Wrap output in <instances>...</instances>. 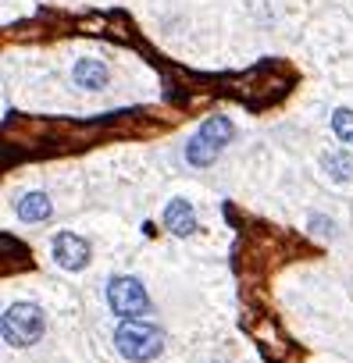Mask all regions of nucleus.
Masks as SVG:
<instances>
[{
    "mask_svg": "<svg viewBox=\"0 0 353 363\" xmlns=\"http://www.w3.org/2000/svg\"><path fill=\"white\" fill-rule=\"evenodd\" d=\"M310 225H314V231H321V235H332V221H325L321 214H314V218H310Z\"/></svg>",
    "mask_w": 353,
    "mask_h": 363,
    "instance_id": "12",
    "label": "nucleus"
},
{
    "mask_svg": "<svg viewBox=\"0 0 353 363\" xmlns=\"http://www.w3.org/2000/svg\"><path fill=\"white\" fill-rule=\"evenodd\" d=\"M18 218L22 221H47L50 218V200L43 192H29V196L18 200Z\"/></svg>",
    "mask_w": 353,
    "mask_h": 363,
    "instance_id": "7",
    "label": "nucleus"
},
{
    "mask_svg": "<svg viewBox=\"0 0 353 363\" xmlns=\"http://www.w3.org/2000/svg\"><path fill=\"white\" fill-rule=\"evenodd\" d=\"M218 157V146L211 139H203V136H193L190 143H185V160H190L193 167H207V164H214Z\"/></svg>",
    "mask_w": 353,
    "mask_h": 363,
    "instance_id": "8",
    "label": "nucleus"
},
{
    "mask_svg": "<svg viewBox=\"0 0 353 363\" xmlns=\"http://www.w3.org/2000/svg\"><path fill=\"white\" fill-rule=\"evenodd\" d=\"M72 79L82 85V90H103V85H108V68L93 57H82L72 68Z\"/></svg>",
    "mask_w": 353,
    "mask_h": 363,
    "instance_id": "5",
    "label": "nucleus"
},
{
    "mask_svg": "<svg viewBox=\"0 0 353 363\" xmlns=\"http://www.w3.org/2000/svg\"><path fill=\"white\" fill-rule=\"evenodd\" d=\"M321 164H325V171H328L336 182H346V178L353 175V160H350L346 154H328Z\"/></svg>",
    "mask_w": 353,
    "mask_h": 363,
    "instance_id": "10",
    "label": "nucleus"
},
{
    "mask_svg": "<svg viewBox=\"0 0 353 363\" xmlns=\"http://www.w3.org/2000/svg\"><path fill=\"white\" fill-rule=\"evenodd\" d=\"M164 225H168L175 235H193L196 231V218H193V207L185 200H172L168 210H164Z\"/></svg>",
    "mask_w": 353,
    "mask_h": 363,
    "instance_id": "6",
    "label": "nucleus"
},
{
    "mask_svg": "<svg viewBox=\"0 0 353 363\" xmlns=\"http://www.w3.org/2000/svg\"><path fill=\"white\" fill-rule=\"evenodd\" d=\"M114 342H118V353L125 360H136V363H147L164 349V335L157 328H150L147 320H136V317L121 320L114 331Z\"/></svg>",
    "mask_w": 353,
    "mask_h": 363,
    "instance_id": "1",
    "label": "nucleus"
},
{
    "mask_svg": "<svg viewBox=\"0 0 353 363\" xmlns=\"http://www.w3.org/2000/svg\"><path fill=\"white\" fill-rule=\"evenodd\" d=\"M332 132H336L343 143H353V111L339 107V111L332 114Z\"/></svg>",
    "mask_w": 353,
    "mask_h": 363,
    "instance_id": "11",
    "label": "nucleus"
},
{
    "mask_svg": "<svg viewBox=\"0 0 353 363\" xmlns=\"http://www.w3.org/2000/svg\"><path fill=\"white\" fill-rule=\"evenodd\" d=\"M54 256H57V264L65 267V271H82L90 264V246L79 239V235L72 231H61L57 239H54Z\"/></svg>",
    "mask_w": 353,
    "mask_h": 363,
    "instance_id": "4",
    "label": "nucleus"
},
{
    "mask_svg": "<svg viewBox=\"0 0 353 363\" xmlns=\"http://www.w3.org/2000/svg\"><path fill=\"white\" fill-rule=\"evenodd\" d=\"M200 136H203V139H211V143L221 149L225 143H232V121L221 118V114H214V118H207V121H203Z\"/></svg>",
    "mask_w": 353,
    "mask_h": 363,
    "instance_id": "9",
    "label": "nucleus"
},
{
    "mask_svg": "<svg viewBox=\"0 0 353 363\" xmlns=\"http://www.w3.org/2000/svg\"><path fill=\"white\" fill-rule=\"evenodd\" d=\"M0 331H4L8 346H32L43 335V310L36 303H14L4 310V320H0Z\"/></svg>",
    "mask_w": 353,
    "mask_h": 363,
    "instance_id": "2",
    "label": "nucleus"
},
{
    "mask_svg": "<svg viewBox=\"0 0 353 363\" xmlns=\"http://www.w3.org/2000/svg\"><path fill=\"white\" fill-rule=\"evenodd\" d=\"M108 303L121 317H143L150 310V299H147V292H143V285L136 282V278H111Z\"/></svg>",
    "mask_w": 353,
    "mask_h": 363,
    "instance_id": "3",
    "label": "nucleus"
}]
</instances>
